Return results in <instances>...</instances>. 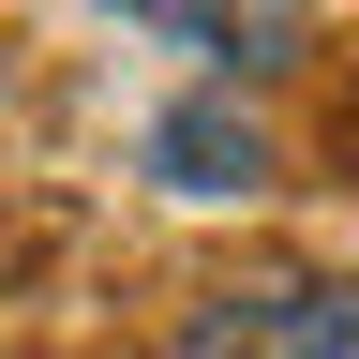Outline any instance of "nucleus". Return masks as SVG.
Listing matches in <instances>:
<instances>
[{"label": "nucleus", "instance_id": "nucleus-1", "mask_svg": "<svg viewBox=\"0 0 359 359\" xmlns=\"http://www.w3.org/2000/svg\"><path fill=\"white\" fill-rule=\"evenodd\" d=\"M165 359H359V285L330 269H269V285H210L180 314Z\"/></svg>", "mask_w": 359, "mask_h": 359}, {"label": "nucleus", "instance_id": "nucleus-2", "mask_svg": "<svg viewBox=\"0 0 359 359\" xmlns=\"http://www.w3.org/2000/svg\"><path fill=\"white\" fill-rule=\"evenodd\" d=\"M150 180H180V195H255L269 180V135L240 90H180V105L150 120Z\"/></svg>", "mask_w": 359, "mask_h": 359}, {"label": "nucleus", "instance_id": "nucleus-3", "mask_svg": "<svg viewBox=\"0 0 359 359\" xmlns=\"http://www.w3.org/2000/svg\"><path fill=\"white\" fill-rule=\"evenodd\" d=\"M120 15H165V30H195V0H120Z\"/></svg>", "mask_w": 359, "mask_h": 359}]
</instances>
